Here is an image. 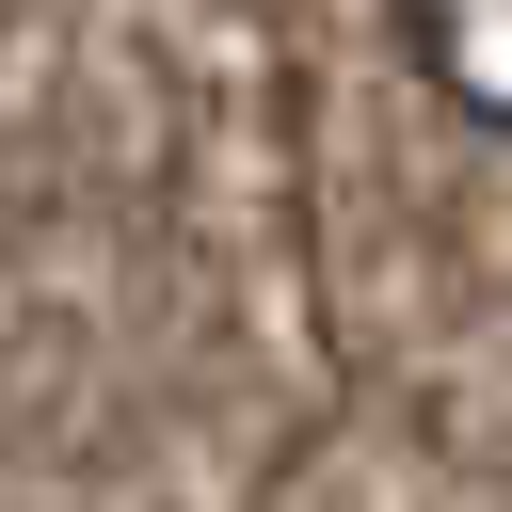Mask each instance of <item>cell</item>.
Listing matches in <instances>:
<instances>
[{
	"instance_id": "cell-1",
	"label": "cell",
	"mask_w": 512,
	"mask_h": 512,
	"mask_svg": "<svg viewBox=\"0 0 512 512\" xmlns=\"http://www.w3.org/2000/svg\"><path fill=\"white\" fill-rule=\"evenodd\" d=\"M384 16H400V64L464 128H512V0H384Z\"/></svg>"
}]
</instances>
